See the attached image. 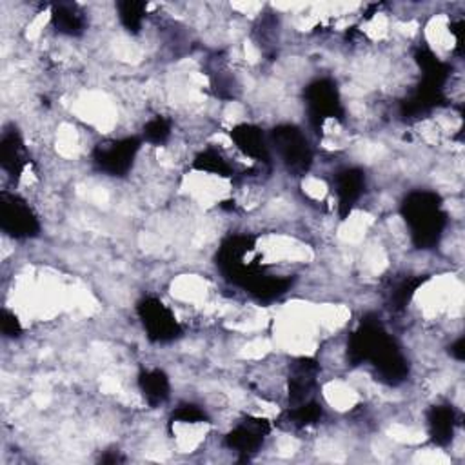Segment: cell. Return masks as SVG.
<instances>
[{"label": "cell", "instance_id": "9c48e42d", "mask_svg": "<svg viewBox=\"0 0 465 465\" xmlns=\"http://www.w3.org/2000/svg\"><path fill=\"white\" fill-rule=\"evenodd\" d=\"M317 374L318 364L315 360L301 358L297 364H293L289 376V402L293 405L311 400L313 389L317 386Z\"/></svg>", "mask_w": 465, "mask_h": 465}, {"label": "cell", "instance_id": "30bf717a", "mask_svg": "<svg viewBox=\"0 0 465 465\" xmlns=\"http://www.w3.org/2000/svg\"><path fill=\"white\" fill-rule=\"evenodd\" d=\"M231 140L235 146L251 160L268 162L271 158L269 142L264 137L262 130L253 124H240L231 130Z\"/></svg>", "mask_w": 465, "mask_h": 465}, {"label": "cell", "instance_id": "44dd1931", "mask_svg": "<svg viewBox=\"0 0 465 465\" xmlns=\"http://www.w3.org/2000/svg\"><path fill=\"white\" fill-rule=\"evenodd\" d=\"M0 329H3V334L6 338H19L22 333L20 320L8 309H3V313H0Z\"/></svg>", "mask_w": 465, "mask_h": 465}, {"label": "cell", "instance_id": "4fadbf2b", "mask_svg": "<svg viewBox=\"0 0 465 465\" xmlns=\"http://www.w3.org/2000/svg\"><path fill=\"white\" fill-rule=\"evenodd\" d=\"M429 437L437 445H447L456 429V413L451 405H435L428 413Z\"/></svg>", "mask_w": 465, "mask_h": 465}, {"label": "cell", "instance_id": "d6986e66", "mask_svg": "<svg viewBox=\"0 0 465 465\" xmlns=\"http://www.w3.org/2000/svg\"><path fill=\"white\" fill-rule=\"evenodd\" d=\"M424 280H426V278H407V280L400 282V284L393 289V293H391V304H393L391 308L397 309V311L404 309V308L413 301L416 289H418L421 284H424Z\"/></svg>", "mask_w": 465, "mask_h": 465}, {"label": "cell", "instance_id": "9a60e30c", "mask_svg": "<svg viewBox=\"0 0 465 465\" xmlns=\"http://www.w3.org/2000/svg\"><path fill=\"white\" fill-rule=\"evenodd\" d=\"M322 414H324L322 405L315 400H308L304 404L289 407V411L284 414V421H287L291 428L306 429L315 426L317 421H320Z\"/></svg>", "mask_w": 465, "mask_h": 465}, {"label": "cell", "instance_id": "ffe728a7", "mask_svg": "<svg viewBox=\"0 0 465 465\" xmlns=\"http://www.w3.org/2000/svg\"><path fill=\"white\" fill-rule=\"evenodd\" d=\"M173 421H177V424H189V426H195V424H205L207 421V414L204 409H200L198 405H180L175 413H173Z\"/></svg>", "mask_w": 465, "mask_h": 465}, {"label": "cell", "instance_id": "5b68a950", "mask_svg": "<svg viewBox=\"0 0 465 465\" xmlns=\"http://www.w3.org/2000/svg\"><path fill=\"white\" fill-rule=\"evenodd\" d=\"M0 228L17 240L35 238L40 233V222L29 204L13 193L0 195Z\"/></svg>", "mask_w": 465, "mask_h": 465}, {"label": "cell", "instance_id": "7402d4cb", "mask_svg": "<svg viewBox=\"0 0 465 465\" xmlns=\"http://www.w3.org/2000/svg\"><path fill=\"white\" fill-rule=\"evenodd\" d=\"M451 355H453L458 362L463 360V355H465V351H463V338H458V341L453 344V348H451Z\"/></svg>", "mask_w": 465, "mask_h": 465}, {"label": "cell", "instance_id": "7c38bea8", "mask_svg": "<svg viewBox=\"0 0 465 465\" xmlns=\"http://www.w3.org/2000/svg\"><path fill=\"white\" fill-rule=\"evenodd\" d=\"M139 389L151 407H158L167 402L172 384H169V376L162 369H146L139 374Z\"/></svg>", "mask_w": 465, "mask_h": 465}, {"label": "cell", "instance_id": "3957f363", "mask_svg": "<svg viewBox=\"0 0 465 465\" xmlns=\"http://www.w3.org/2000/svg\"><path fill=\"white\" fill-rule=\"evenodd\" d=\"M142 142L137 137L106 140L93 151V164L109 177H125L135 164Z\"/></svg>", "mask_w": 465, "mask_h": 465}, {"label": "cell", "instance_id": "8fae6325", "mask_svg": "<svg viewBox=\"0 0 465 465\" xmlns=\"http://www.w3.org/2000/svg\"><path fill=\"white\" fill-rule=\"evenodd\" d=\"M28 164L24 142L17 132H6L0 140V165L12 179H19Z\"/></svg>", "mask_w": 465, "mask_h": 465}, {"label": "cell", "instance_id": "277c9868", "mask_svg": "<svg viewBox=\"0 0 465 465\" xmlns=\"http://www.w3.org/2000/svg\"><path fill=\"white\" fill-rule=\"evenodd\" d=\"M137 313L151 342L167 344L180 336V324L175 313L162 301L146 297L137 304Z\"/></svg>", "mask_w": 465, "mask_h": 465}, {"label": "cell", "instance_id": "ba28073f", "mask_svg": "<svg viewBox=\"0 0 465 465\" xmlns=\"http://www.w3.org/2000/svg\"><path fill=\"white\" fill-rule=\"evenodd\" d=\"M269 431L271 426L266 418L247 416L233 431H229L226 437V445L244 456L255 454Z\"/></svg>", "mask_w": 465, "mask_h": 465}, {"label": "cell", "instance_id": "8992f818", "mask_svg": "<svg viewBox=\"0 0 465 465\" xmlns=\"http://www.w3.org/2000/svg\"><path fill=\"white\" fill-rule=\"evenodd\" d=\"M306 108L315 130H322L329 118H342L344 115L341 93L329 78H318L306 88Z\"/></svg>", "mask_w": 465, "mask_h": 465}, {"label": "cell", "instance_id": "52a82bcc", "mask_svg": "<svg viewBox=\"0 0 465 465\" xmlns=\"http://www.w3.org/2000/svg\"><path fill=\"white\" fill-rule=\"evenodd\" d=\"M333 191L336 195L338 213L349 217L355 205L365 193V173L358 167H344L333 177Z\"/></svg>", "mask_w": 465, "mask_h": 465}, {"label": "cell", "instance_id": "6da1fadb", "mask_svg": "<svg viewBox=\"0 0 465 465\" xmlns=\"http://www.w3.org/2000/svg\"><path fill=\"white\" fill-rule=\"evenodd\" d=\"M402 217L418 249L435 247L447 226L442 200L433 191H413L402 204Z\"/></svg>", "mask_w": 465, "mask_h": 465}, {"label": "cell", "instance_id": "5bb4252c", "mask_svg": "<svg viewBox=\"0 0 465 465\" xmlns=\"http://www.w3.org/2000/svg\"><path fill=\"white\" fill-rule=\"evenodd\" d=\"M52 24L60 35L78 36L86 28V19L76 4L59 3L52 6Z\"/></svg>", "mask_w": 465, "mask_h": 465}, {"label": "cell", "instance_id": "ac0fdd59", "mask_svg": "<svg viewBox=\"0 0 465 465\" xmlns=\"http://www.w3.org/2000/svg\"><path fill=\"white\" fill-rule=\"evenodd\" d=\"M142 137L151 146H164L169 139H172V124L164 116H155L146 122Z\"/></svg>", "mask_w": 465, "mask_h": 465}, {"label": "cell", "instance_id": "7a4b0ae2", "mask_svg": "<svg viewBox=\"0 0 465 465\" xmlns=\"http://www.w3.org/2000/svg\"><path fill=\"white\" fill-rule=\"evenodd\" d=\"M269 144L280 162L293 175H306L313 164V149L308 137L297 125L284 124L271 132Z\"/></svg>", "mask_w": 465, "mask_h": 465}, {"label": "cell", "instance_id": "e0dca14e", "mask_svg": "<svg viewBox=\"0 0 465 465\" xmlns=\"http://www.w3.org/2000/svg\"><path fill=\"white\" fill-rule=\"evenodd\" d=\"M146 3H139V0H124V3L116 4L118 19L120 24L125 28V31H130L132 35L140 33L146 19Z\"/></svg>", "mask_w": 465, "mask_h": 465}, {"label": "cell", "instance_id": "2e32d148", "mask_svg": "<svg viewBox=\"0 0 465 465\" xmlns=\"http://www.w3.org/2000/svg\"><path fill=\"white\" fill-rule=\"evenodd\" d=\"M193 169L217 177H233L235 169L217 149H205L193 160Z\"/></svg>", "mask_w": 465, "mask_h": 465}]
</instances>
